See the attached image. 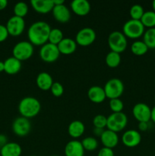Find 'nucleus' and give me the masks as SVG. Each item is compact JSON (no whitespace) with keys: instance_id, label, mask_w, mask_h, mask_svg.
Listing matches in <instances>:
<instances>
[{"instance_id":"obj_1","label":"nucleus","mask_w":155,"mask_h":156,"mask_svg":"<svg viewBox=\"0 0 155 156\" xmlns=\"http://www.w3.org/2000/svg\"><path fill=\"white\" fill-rule=\"evenodd\" d=\"M50 24L45 21H40L33 23L27 30L29 42L33 46H41L48 43L49 35L51 30Z\"/></svg>"},{"instance_id":"obj_2","label":"nucleus","mask_w":155,"mask_h":156,"mask_svg":"<svg viewBox=\"0 0 155 156\" xmlns=\"http://www.w3.org/2000/svg\"><path fill=\"white\" fill-rule=\"evenodd\" d=\"M41 111V104L38 99L33 97H25L22 98L18 105V111L21 117L25 118H33Z\"/></svg>"},{"instance_id":"obj_3","label":"nucleus","mask_w":155,"mask_h":156,"mask_svg":"<svg viewBox=\"0 0 155 156\" xmlns=\"http://www.w3.org/2000/svg\"><path fill=\"white\" fill-rule=\"evenodd\" d=\"M145 27L138 20L130 19L126 21L122 27V33L126 38L129 39H138L144 35Z\"/></svg>"},{"instance_id":"obj_4","label":"nucleus","mask_w":155,"mask_h":156,"mask_svg":"<svg viewBox=\"0 0 155 156\" xmlns=\"http://www.w3.org/2000/svg\"><path fill=\"white\" fill-rule=\"evenodd\" d=\"M108 45L111 51L121 53L126 50L128 41L126 37L122 32L115 30L108 37Z\"/></svg>"},{"instance_id":"obj_5","label":"nucleus","mask_w":155,"mask_h":156,"mask_svg":"<svg viewBox=\"0 0 155 156\" xmlns=\"http://www.w3.org/2000/svg\"><path fill=\"white\" fill-rule=\"evenodd\" d=\"M128 124V117L123 112L112 113L107 117V129L115 133L123 130Z\"/></svg>"},{"instance_id":"obj_6","label":"nucleus","mask_w":155,"mask_h":156,"mask_svg":"<svg viewBox=\"0 0 155 156\" xmlns=\"http://www.w3.org/2000/svg\"><path fill=\"white\" fill-rule=\"evenodd\" d=\"M106 98L111 99L119 98L124 91V84L117 78H112L108 80L103 87Z\"/></svg>"},{"instance_id":"obj_7","label":"nucleus","mask_w":155,"mask_h":156,"mask_svg":"<svg viewBox=\"0 0 155 156\" xmlns=\"http://www.w3.org/2000/svg\"><path fill=\"white\" fill-rule=\"evenodd\" d=\"M33 54V45L29 41H20L14 46L12 55L21 62L30 59Z\"/></svg>"},{"instance_id":"obj_8","label":"nucleus","mask_w":155,"mask_h":156,"mask_svg":"<svg viewBox=\"0 0 155 156\" xmlns=\"http://www.w3.org/2000/svg\"><path fill=\"white\" fill-rule=\"evenodd\" d=\"M39 55L40 59L47 63H52L57 60L60 56V53L56 45L46 43L43 45L40 50Z\"/></svg>"},{"instance_id":"obj_9","label":"nucleus","mask_w":155,"mask_h":156,"mask_svg":"<svg viewBox=\"0 0 155 156\" xmlns=\"http://www.w3.org/2000/svg\"><path fill=\"white\" fill-rule=\"evenodd\" d=\"M97 34L94 29L91 27H84L78 30L75 36V42L81 47H88L95 41Z\"/></svg>"},{"instance_id":"obj_10","label":"nucleus","mask_w":155,"mask_h":156,"mask_svg":"<svg viewBox=\"0 0 155 156\" xmlns=\"http://www.w3.org/2000/svg\"><path fill=\"white\" fill-rule=\"evenodd\" d=\"M5 27L9 35L18 37L24 32L25 29V21L24 18L14 15L8 20Z\"/></svg>"},{"instance_id":"obj_11","label":"nucleus","mask_w":155,"mask_h":156,"mask_svg":"<svg viewBox=\"0 0 155 156\" xmlns=\"http://www.w3.org/2000/svg\"><path fill=\"white\" fill-rule=\"evenodd\" d=\"M31 129V123L29 119L24 117H17L12 123V130L18 136H26Z\"/></svg>"},{"instance_id":"obj_12","label":"nucleus","mask_w":155,"mask_h":156,"mask_svg":"<svg viewBox=\"0 0 155 156\" xmlns=\"http://www.w3.org/2000/svg\"><path fill=\"white\" fill-rule=\"evenodd\" d=\"M132 114L137 121L147 122L150 120L151 109L147 105L144 103H138L132 108Z\"/></svg>"},{"instance_id":"obj_13","label":"nucleus","mask_w":155,"mask_h":156,"mask_svg":"<svg viewBox=\"0 0 155 156\" xmlns=\"http://www.w3.org/2000/svg\"><path fill=\"white\" fill-rule=\"evenodd\" d=\"M141 142V136L136 129H129L122 136V143L128 148H135Z\"/></svg>"},{"instance_id":"obj_14","label":"nucleus","mask_w":155,"mask_h":156,"mask_svg":"<svg viewBox=\"0 0 155 156\" xmlns=\"http://www.w3.org/2000/svg\"><path fill=\"white\" fill-rule=\"evenodd\" d=\"M52 14L56 21L59 23H67L71 19V12L65 4L54 5Z\"/></svg>"},{"instance_id":"obj_15","label":"nucleus","mask_w":155,"mask_h":156,"mask_svg":"<svg viewBox=\"0 0 155 156\" xmlns=\"http://www.w3.org/2000/svg\"><path fill=\"white\" fill-rule=\"evenodd\" d=\"M70 6L74 14L78 16H86L91 12V4L87 0H74Z\"/></svg>"},{"instance_id":"obj_16","label":"nucleus","mask_w":155,"mask_h":156,"mask_svg":"<svg viewBox=\"0 0 155 156\" xmlns=\"http://www.w3.org/2000/svg\"><path fill=\"white\" fill-rule=\"evenodd\" d=\"M100 138L103 147L114 149L119 143V136L117 133L113 132L109 129H106L103 132Z\"/></svg>"},{"instance_id":"obj_17","label":"nucleus","mask_w":155,"mask_h":156,"mask_svg":"<svg viewBox=\"0 0 155 156\" xmlns=\"http://www.w3.org/2000/svg\"><path fill=\"white\" fill-rule=\"evenodd\" d=\"M30 5L35 12L43 15L52 12L54 8L53 0H32Z\"/></svg>"},{"instance_id":"obj_18","label":"nucleus","mask_w":155,"mask_h":156,"mask_svg":"<svg viewBox=\"0 0 155 156\" xmlns=\"http://www.w3.org/2000/svg\"><path fill=\"white\" fill-rule=\"evenodd\" d=\"M84 151L80 141L71 140L65 145L64 152L65 156H84Z\"/></svg>"},{"instance_id":"obj_19","label":"nucleus","mask_w":155,"mask_h":156,"mask_svg":"<svg viewBox=\"0 0 155 156\" xmlns=\"http://www.w3.org/2000/svg\"><path fill=\"white\" fill-rule=\"evenodd\" d=\"M88 98L94 104H100L106 98L104 89L99 85H94L88 91Z\"/></svg>"},{"instance_id":"obj_20","label":"nucleus","mask_w":155,"mask_h":156,"mask_svg":"<svg viewBox=\"0 0 155 156\" xmlns=\"http://www.w3.org/2000/svg\"><path fill=\"white\" fill-rule=\"evenodd\" d=\"M36 84L38 88L42 91H48L50 90L53 84V77L48 73L42 72L36 76Z\"/></svg>"},{"instance_id":"obj_21","label":"nucleus","mask_w":155,"mask_h":156,"mask_svg":"<svg viewBox=\"0 0 155 156\" xmlns=\"http://www.w3.org/2000/svg\"><path fill=\"white\" fill-rule=\"evenodd\" d=\"M77 45L74 40L65 37L57 45L60 54L70 55L74 53L77 49Z\"/></svg>"},{"instance_id":"obj_22","label":"nucleus","mask_w":155,"mask_h":156,"mask_svg":"<svg viewBox=\"0 0 155 156\" xmlns=\"http://www.w3.org/2000/svg\"><path fill=\"white\" fill-rule=\"evenodd\" d=\"M5 70L7 74L15 75L21 69V62L14 56H11L4 61Z\"/></svg>"},{"instance_id":"obj_23","label":"nucleus","mask_w":155,"mask_h":156,"mask_svg":"<svg viewBox=\"0 0 155 156\" xmlns=\"http://www.w3.org/2000/svg\"><path fill=\"white\" fill-rule=\"evenodd\" d=\"M22 153L21 146L17 143H8L0 149L1 156H21Z\"/></svg>"},{"instance_id":"obj_24","label":"nucleus","mask_w":155,"mask_h":156,"mask_svg":"<svg viewBox=\"0 0 155 156\" xmlns=\"http://www.w3.org/2000/svg\"><path fill=\"white\" fill-rule=\"evenodd\" d=\"M85 131V126L81 120H74L68 125V133L71 138L78 139L81 136Z\"/></svg>"},{"instance_id":"obj_25","label":"nucleus","mask_w":155,"mask_h":156,"mask_svg":"<svg viewBox=\"0 0 155 156\" xmlns=\"http://www.w3.org/2000/svg\"><path fill=\"white\" fill-rule=\"evenodd\" d=\"M105 62L109 68H116L121 62V56L119 53L110 51L106 54V58H105Z\"/></svg>"},{"instance_id":"obj_26","label":"nucleus","mask_w":155,"mask_h":156,"mask_svg":"<svg viewBox=\"0 0 155 156\" xmlns=\"http://www.w3.org/2000/svg\"><path fill=\"white\" fill-rule=\"evenodd\" d=\"M148 47L144 43V41H136L131 46V51L135 56H141L145 54L148 50Z\"/></svg>"},{"instance_id":"obj_27","label":"nucleus","mask_w":155,"mask_h":156,"mask_svg":"<svg viewBox=\"0 0 155 156\" xmlns=\"http://www.w3.org/2000/svg\"><path fill=\"white\" fill-rule=\"evenodd\" d=\"M140 21L144 27H147L148 29L155 27V12L153 11L144 12Z\"/></svg>"},{"instance_id":"obj_28","label":"nucleus","mask_w":155,"mask_h":156,"mask_svg":"<svg viewBox=\"0 0 155 156\" xmlns=\"http://www.w3.org/2000/svg\"><path fill=\"white\" fill-rule=\"evenodd\" d=\"M143 41L149 49H155V27L149 28L144 31Z\"/></svg>"},{"instance_id":"obj_29","label":"nucleus","mask_w":155,"mask_h":156,"mask_svg":"<svg viewBox=\"0 0 155 156\" xmlns=\"http://www.w3.org/2000/svg\"><path fill=\"white\" fill-rule=\"evenodd\" d=\"M64 39V35L62 30L59 28H52L49 35L48 43L57 46L62 40Z\"/></svg>"},{"instance_id":"obj_30","label":"nucleus","mask_w":155,"mask_h":156,"mask_svg":"<svg viewBox=\"0 0 155 156\" xmlns=\"http://www.w3.org/2000/svg\"><path fill=\"white\" fill-rule=\"evenodd\" d=\"M29 7L27 4L24 2H19L16 3L14 6V14L15 16L20 17V18H24L28 13Z\"/></svg>"},{"instance_id":"obj_31","label":"nucleus","mask_w":155,"mask_h":156,"mask_svg":"<svg viewBox=\"0 0 155 156\" xmlns=\"http://www.w3.org/2000/svg\"><path fill=\"white\" fill-rule=\"evenodd\" d=\"M81 143L84 149L86 151H89V152L94 151L98 147V142L96 140V138L92 136L86 137Z\"/></svg>"},{"instance_id":"obj_32","label":"nucleus","mask_w":155,"mask_h":156,"mask_svg":"<svg viewBox=\"0 0 155 156\" xmlns=\"http://www.w3.org/2000/svg\"><path fill=\"white\" fill-rule=\"evenodd\" d=\"M144 13V10L141 5L135 4L131 7L130 11H129V15H130L131 19L138 20L140 21L142 18L143 15Z\"/></svg>"},{"instance_id":"obj_33","label":"nucleus","mask_w":155,"mask_h":156,"mask_svg":"<svg viewBox=\"0 0 155 156\" xmlns=\"http://www.w3.org/2000/svg\"><path fill=\"white\" fill-rule=\"evenodd\" d=\"M107 124V117L103 114H97L93 119V125L94 128L104 129Z\"/></svg>"},{"instance_id":"obj_34","label":"nucleus","mask_w":155,"mask_h":156,"mask_svg":"<svg viewBox=\"0 0 155 156\" xmlns=\"http://www.w3.org/2000/svg\"><path fill=\"white\" fill-rule=\"evenodd\" d=\"M109 108L112 113L122 112L124 104L120 98H115L109 100Z\"/></svg>"},{"instance_id":"obj_35","label":"nucleus","mask_w":155,"mask_h":156,"mask_svg":"<svg viewBox=\"0 0 155 156\" xmlns=\"http://www.w3.org/2000/svg\"><path fill=\"white\" fill-rule=\"evenodd\" d=\"M50 91H51L52 94L55 96V97H60L64 93L63 85L61 83H59V82H53V85H52L51 88H50Z\"/></svg>"},{"instance_id":"obj_36","label":"nucleus","mask_w":155,"mask_h":156,"mask_svg":"<svg viewBox=\"0 0 155 156\" xmlns=\"http://www.w3.org/2000/svg\"><path fill=\"white\" fill-rule=\"evenodd\" d=\"M9 32H8L5 25L0 24V43L5 41L8 37H9Z\"/></svg>"},{"instance_id":"obj_37","label":"nucleus","mask_w":155,"mask_h":156,"mask_svg":"<svg viewBox=\"0 0 155 156\" xmlns=\"http://www.w3.org/2000/svg\"><path fill=\"white\" fill-rule=\"evenodd\" d=\"M97 156H114V152L112 149L103 147L98 152Z\"/></svg>"},{"instance_id":"obj_38","label":"nucleus","mask_w":155,"mask_h":156,"mask_svg":"<svg viewBox=\"0 0 155 156\" xmlns=\"http://www.w3.org/2000/svg\"><path fill=\"white\" fill-rule=\"evenodd\" d=\"M138 127L140 131L144 132V131H147L148 129L149 124L147 122H140V123H138Z\"/></svg>"},{"instance_id":"obj_39","label":"nucleus","mask_w":155,"mask_h":156,"mask_svg":"<svg viewBox=\"0 0 155 156\" xmlns=\"http://www.w3.org/2000/svg\"><path fill=\"white\" fill-rule=\"evenodd\" d=\"M8 143V140L6 136L4 134H0V149L3 147L5 144Z\"/></svg>"},{"instance_id":"obj_40","label":"nucleus","mask_w":155,"mask_h":156,"mask_svg":"<svg viewBox=\"0 0 155 156\" xmlns=\"http://www.w3.org/2000/svg\"><path fill=\"white\" fill-rule=\"evenodd\" d=\"M104 131V129H99V128H94V129H93V133H94V134L95 136H101L102 133H103V132Z\"/></svg>"},{"instance_id":"obj_41","label":"nucleus","mask_w":155,"mask_h":156,"mask_svg":"<svg viewBox=\"0 0 155 156\" xmlns=\"http://www.w3.org/2000/svg\"><path fill=\"white\" fill-rule=\"evenodd\" d=\"M8 5L7 0H0V11L5 9Z\"/></svg>"},{"instance_id":"obj_42","label":"nucleus","mask_w":155,"mask_h":156,"mask_svg":"<svg viewBox=\"0 0 155 156\" xmlns=\"http://www.w3.org/2000/svg\"><path fill=\"white\" fill-rule=\"evenodd\" d=\"M150 120L155 123V106L151 109V117H150Z\"/></svg>"},{"instance_id":"obj_43","label":"nucleus","mask_w":155,"mask_h":156,"mask_svg":"<svg viewBox=\"0 0 155 156\" xmlns=\"http://www.w3.org/2000/svg\"><path fill=\"white\" fill-rule=\"evenodd\" d=\"M54 5H60L65 4V2L63 0H53Z\"/></svg>"},{"instance_id":"obj_44","label":"nucleus","mask_w":155,"mask_h":156,"mask_svg":"<svg viewBox=\"0 0 155 156\" xmlns=\"http://www.w3.org/2000/svg\"><path fill=\"white\" fill-rule=\"evenodd\" d=\"M4 70H5L4 62H2V61H0V73H1V72H3Z\"/></svg>"},{"instance_id":"obj_45","label":"nucleus","mask_w":155,"mask_h":156,"mask_svg":"<svg viewBox=\"0 0 155 156\" xmlns=\"http://www.w3.org/2000/svg\"><path fill=\"white\" fill-rule=\"evenodd\" d=\"M152 9H153V11L155 12V0H153V2H152Z\"/></svg>"},{"instance_id":"obj_46","label":"nucleus","mask_w":155,"mask_h":156,"mask_svg":"<svg viewBox=\"0 0 155 156\" xmlns=\"http://www.w3.org/2000/svg\"><path fill=\"white\" fill-rule=\"evenodd\" d=\"M51 156H59V155H51Z\"/></svg>"},{"instance_id":"obj_47","label":"nucleus","mask_w":155,"mask_h":156,"mask_svg":"<svg viewBox=\"0 0 155 156\" xmlns=\"http://www.w3.org/2000/svg\"><path fill=\"white\" fill-rule=\"evenodd\" d=\"M30 156H36V155H30Z\"/></svg>"},{"instance_id":"obj_48","label":"nucleus","mask_w":155,"mask_h":156,"mask_svg":"<svg viewBox=\"0 0 155 156\" xmlns=\"http://www.w3.org/2000/svg\"><path fill=\"white\" fill-rule=\"evenodd\" d=\"M154 101H155V95H154Z\"/></svg>"},{"instance_id":"obj_49","label":"nucleus","mask_w":155,"mask_h":156,"mask_svg":"<svg viewBox=\"0 0 155 156\" xmlns=\"http://www.w3.org/2000/svg\"><path fill=\"white\" fill-rule=\"evenodd\" d=\"M154 83H155V79H154Z\"/></svg>"}]
</instances>
